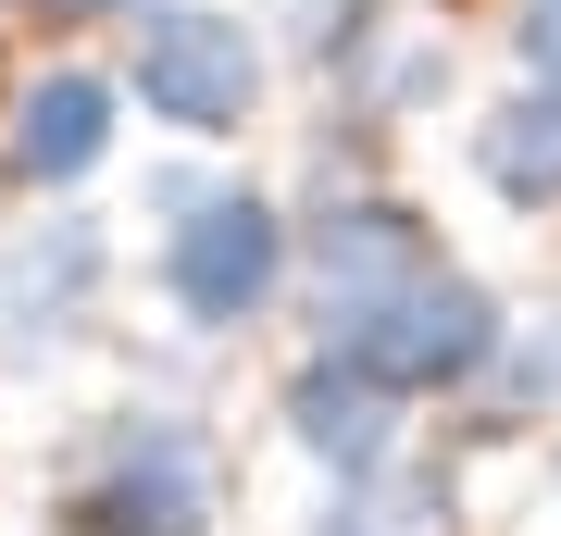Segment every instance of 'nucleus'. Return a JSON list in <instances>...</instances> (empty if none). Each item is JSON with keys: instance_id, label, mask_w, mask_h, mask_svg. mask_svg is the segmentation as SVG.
<instances>
[{"instance_id": "4", "label": "nucleus", "mask_w": 561, "mask_h": 536, "mask_svg": "<svg viewBox=\"0 0 561 536\" xmlns=\"http://www.w3.org/2000/svg\"><path fill=\"white\" fill-rule=\"evenodd\" d=\"M262 88V38L238 13H201V0H175V13H138V100L162 125H187V138H238Z\"/></svg>"}, {"instance_id": "12", "label": "nucleus", "mask_w": 561, "mask_h": 536, "mask_svg": "<svg viewBox=\"0 0 561 536\" xmlns=\"http://www.w3.org/2000/svg\"><path fill=\"white\" fill-rule=\"evenodd\" d=\"M524 62H537V76H561V0H524Z\"/></svg>"}, {"instance_id": "3", "label": "nucleus", "mask_w": 561, "mask_h": 536, "mask_svg": "<svg viewBox=\"0 0 561 536\" xmlns=\"http://www.w3.org/2000/svg\"><path fill=\"white\" fill-rule=\"evenodd\" d=\"M162 287H175V312L201 324V338L250 324L262 299L287 287V225H275V199H250V187L187 199V225L162 238Z\"/></svg>"}, {"instance_id": "10", "label": "nucleus", "mask_w": 561, "mask_h": 536, "mask_svg": "<svg viewBox=\"0 0 561 536\" xmlns=\"http://www.w3.org/2000/svg\"><path fill=\"white\" fill-rule=\"evenodd\" d=\"M324 536H437V487H387V475H362L337 512H324Z\"/></svg>"}, {"instance_id": "6", "label": "nucleus", "mask_w": 561, "mask_h": 536, "mask_svg": "<svg viewBox=\"0 0 561 536\" xmlns=\"http://www.w3.org/2000/svg\"><path fill=\"white\" fill-rule=\"evenodd\" d=\"M88 287H101V225L88 213H50L38 238L0 262V338L13 350H62L88 312Z\"/></svg>"}, {"instance_id": "7", "label": "nucleus", "mask_w": 561, "mask_h": 536, "mask_svg": "<svg viewBox=\"0 0 561 536\" xmlns=\"http://www.w3.org/2000/svg\"><path fill=\"white\" fill-rule=\"evenodd\" d=\"M101 150H113V88L101 76L62 62V76H38V88L13 100V175L25 187H76Z\"/></svg>"}, {"instance_id": "5", "label": "nucleus", "mask_w": 561, "mask_h": 536, "mask_svg": "<svg viewBox=\"0 0 561 536\" xmlns=\"http://www.w3.org/2000/svg\"><path fill=\"white\" fill-rule=\"evenodd\" d=\"M437 275V250H424V225L400 199H337V213L312 225V287H324V338H337L350 312H375V299H400Z\"/></svg>"}, {"instance_id": "13", "label": "nucleus", "mask_w": 561, "mask_h": 536, "mask_svg": "<svg viewBox=\"0 0 561 536\" xmlns=\"http://www.w3.org/2000/svg\"><path fill=\"white\" fill-rule=\"evenodd\" d=\"M50 25H101V13H125V0H38Z\"/></svg>"}, {"instance_id": "2", "label": "nucleus", "mask_w": 561, "mask_h": 536, "mask_svg": "<svg viewBox=\"0 0 561 536\" xmlns=\"http://www.w3.org/2000/svg\"><path fill=\"white\" fill-rule=\"evenodd\" d=\"M76 536H213V449L175 412H113L76 487Z\"/></svg>"}, {"instance_id": "8", "label": "nucleus", "mask_w": 561, "mask_h": 536, "mask_svg": "<svg viewBox=\"0 0 561 536\" xmlns=\"http://www.w3.org/2000/svg\"><path fill=\"white\" fill-rule=\"evenodd\" d=\"M287 424H300V449H312V461H337L350 487H362V475H387V399L362 387V375H337V362H312V375L287 387Z\"/></svg>"}, {"instance_id": "11", "label": "nucleus", "mask_w": 561, "mask_h": 536, "mask_svg": "<svg viewBox=\"0 0 561 536\" xmlns=\"http://www.w3.org/2000/svg\"><path fill=\"white\" fill-rule=\"evenodd\" d=\"M512 387H524V399H561V312H549V338L512 350Z\"/></svg>"}, {"instance_id": "1", "label": "nucleus", "mask_w": 561, "mask_h": 536, "mask_svg": "<svg viewBox=\"0 0 561 536\" xmlns=\"http://www.w3.org/2000/svg\"><path fill=\"white\" fill-rule=\"evenodd\" d=\"M324 362L362 375L375 399H424V387H461V375L500 362V312H486L461 275H424V287H400V299H375V312H350Z\"/></svg>"}, {"instance_id": "9", "label": "nucleus", "mask_w": 561, "mask_h": 536, "mask_svg": "<svg viewBox=\"0 0 561 536\" xmlns=\"http://www.w3.org/2000/svg\"><path fill=\"white\" fill-rule=\"evenodd\" d=\"M486 187L500 199H561V88H537V100H512L500 125H486Z\"/></svg>"}]
</instances>
